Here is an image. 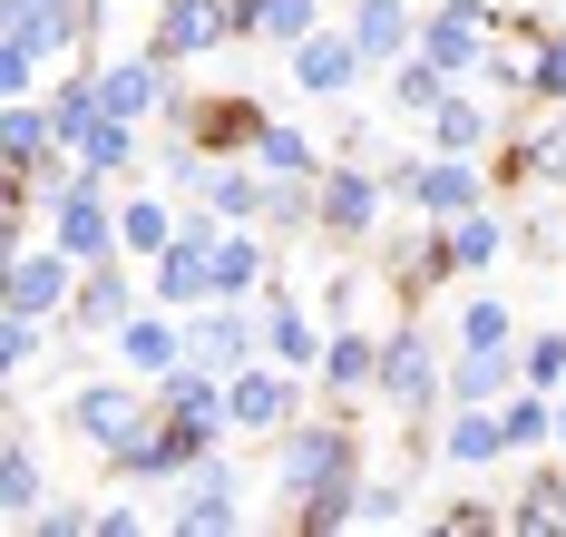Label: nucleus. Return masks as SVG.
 I'll return each mask as SVG.
<instances>
[{
	"instance_id": "nucleus-1",
	"label": "nucleus",
	"mask_w": 566,
	"mask_h": 537,
	"mask_svg": "<svg viewBox=\"0 0 566 537\" xmlns=\"http://www.w3.org/2000/svg\"><path fill=\"white\" fill-rule=\"evenodd\" d=\"M361 478H371V450H361L352 411L293 420V430L274 440V498L293 508V518H283L293 537H342V528H361Z\"/></svg>"
},
{
	"instance_id": "nucleus-2",
	"label": "nucleus",
	"mask_w": 566,
	"mask_h": 537,
	"mask_svg": "<svg viewBox=\"0 0 566 537\" xmlns=\"http://www.w3.org/2000/svg\"><path fill=\"white\" fill-rule=\"evenodd\" d=\"M157 411H167V401H157V381H137V371H98V381H69V391H59V430L88 440L98 460L127 450Z\"/></svg>"
},
{
	"instance_id": "nucleus-3",
	"label": "nucleus",
	"mask_w": 566,
	"mask_h": 537,
	"mask_svg": "<svg viewBox=\"0 0 566 537\" xmlns=\"http://www.w3.org/2000/svg\"><path fill=\"white\" fill-rule=\"evenodd\" d=\"M381 411H391L400 430H430V420L450 411V361H440V343H430L410 313L381 333Z\"/></svg>"
},
{
	"instance_id": "nucleus-4",
	"label": "nucleus",
	"mask_w": 566,
	"mask_h": 537,
	"mask_svg": "<svg viewBox=\"0 0 566 537\" xmlns=\"http://www.w3.org/2000/svg\"><path fill=\"white\" fill-rule=\"evenodd\" d=\"M206 450H226V430H216V420H176V411H157L137 440H127V450H108V478H117V488H147V498H157V488H176V478L196 470Z\"/></svg>"
},
{
	"instance_id": "nucleus-5",
	"label": "nucleus",
	"mask_w": 566,
	"mask_h": 537,
	"mask_svg": "<svg viewBox=\"0 0 566 537\" xmlns=\"http://www.w3.org/2000/svg\"><path fill=\"white\" fill-rule=\"evenodd\" d=\"M303 391H313L303 371H283V361H244V371H226V430L274 450L283 430L303 420Z\"/></svg>"
},
{
	"instance_id": "nucleus-6",
	"label": "nucleus",
	"mask_w": 566,
	"mask_h": 537,
	"mask_svg": "<svg viewBox=\"0 0 566 537\" xmlns=\"http://www.w3.org/2000/svg\"><path fill=\"white\" fill-rule=\"evenodd\" d=\"M391 206H400V196H391L381 167H352V157L323 167V244H381Z\"/></svg>"
},
{
	"instance_id": "nucleus-7",
	"label": "nucleus",
	"mask_w": 566,
	"mask_h": 537,
	"mask_svg": "<svg viewBox=\"0 0 566 537\" xmlns=\"http://www.w3.org/2000/svg\"><path fill=\"white\" fill-rule=\"evenodd\" d=\"M186 361H206V371H244V361H264V303L254 294H216L186 313Z\"/></svg>"
},
{
	"instance_id": "nucleus-8",
	"label": "nucleus",
	"mask_w": 566,
	"mask_h": 537,
	"mask_svg": "<svg viewBox=\"0 0 566 537\" xmlns=\"http://www.w3.org/2000/svg\"><path fill=\"white\" fill-rule=\"evenodd\" d=\"M98 88H108V108H117V118H147V127L186 108V69L157 60L147 40H137V50H108V60H98Z\"/></svg>"
},
{
	"instance_id": "nucleus-9",
	"label": "nucleus",
	"mask_w": 566,
	"mask_h": 537,
	"mask_svg": "<svg viewBox=\"0 0 566 537\" xmlns=\"http://www.w3.org/2000/svg\"><path fill=\"white\" fill-rule=\"evenodd\" d=\"M499 50V0H430L420 10V60H440L450 78H479Z\"/></svg>"
},
{
	"instance_id": "nucleus-10",
	"label": "nucleus",
	"mask_w": 566,
	"mask_h": 537,
	"mask_svg": "<svg viewBox=\"0 0 566 537\" xmlns=\"http://www.w3.org/2000/svg\"><path fill=\"white\" fill-rule=\"evenodd\" d=\"M167 528H176V537H234V528H244V478H234V460H226V450H206L196 470L176 478Z\"/></svg>"
},
{
	"instance_id": "nucleus-11",
	"label": "nucleus",
	"mask_w": 566,
	"mask_h": 537,
	"mask_svg": "<svg viewBox=\"0 0 566 537\" xmlns=\"http://www.w3.org/2000/svg\"><path fill=\"white\" fill-rule=\"evenodd\" d=\"M157 127H196V137H206V157H254V147H264V127H274V108H264L254 88H216V98H196V88H186V108L157 118Z\"/></svg>"
},
{
	"instance_id": "nucleus-12",
	"label": "nucleus",
	"mask_w": 566,
	"mask_h": 537,
	"mask_svg": "<svg viewBox=\"0 0 566 537\" xmlns=\"http://www.w3.org/2000/svg\"><path fill=\"white\" fill-rule=\"evenodd\" d=\"M78 254H59V244H20L10 254V274H0V303L10 313H50V323H69V303H78Z\"/></svg>"
},
{
	"instance_id": "nucleus-13",
	"label": "nucleus",
	"mask_w": 566,
	"mask_h": 537,
	"mask_svg": "<svg viewBox=\"0 0 566 537\" xmlns=\"http://www.w3.org/2000/svg\"><path fill=\"white\" fill-rule=\"evenodd\" d=\"M147 50L176 60V69H196L206 50H234L226 0H147Z\"/></svg>"
},
{
	"instance_id": "nucleus-14",
	"label": "nucleus",
	"mask_w": 566,
	"mask_h": 537,
	"mask_svg": "<svg viewBox=\"0 0 566 537\" xmlns=\"http://www.w3.org/2000/svg\"><path fill=\"white\" fill-rule=\"evenodd\" d=\"M313 391H323L333 411H361V401H381V333H371V323H333Z\"/></svg>"
},
{
	"instance_id": "nucleus-15",
	"label": "nucleus",
	"mask_w": 566,
	"mask_h": 537,
	"mask_svg": "<svg viewBox=\"0 0 566 537\" xmlns=\"http://www.w3.org/2000/svg\"><path fill=\"white\" fill-rule=\"evenodd\" d=\"M499 186H489V157H420V186H410V206H420V225H459V215H479Z\"/></svg>"
},
{
	"instance_id": "nucleus-16",
	"label": "nucleus",
	"mask_w": 566,
	"mask_h": 537,
	"mask_svg": "<svg viewBox=\"0 0 566 537\" xmlns=\"http://www.w3.org/2000/svg\"><path fill=\"white\" fill-rule=\"evenodd\" d=\"M108 361H117V371H137V381H167L176 361H186V313H167V303H137V313L108 333Z\"/></svg>"
},
{
	"instance_id": "nucleus-17",
	"label": "nucleus",
	"mask_w": 566,
	"mask_h": 537,
	"mask_svg": "<svg viewBox=\"0 0 566 537\" xmlns=\"http://www.w3.org/2000/svg\"><path fill=\"white\" fill-rule=\"evenodd\" d=\"M264 361H283V371H303V381H313V371H323V343H333V323H313V313H303V294H293V284H264Z\"/></svg>"
},
{
	"instance_id": "nucleus-18",
	"label": "nucleus",
	"mask_w": 566,
	"mask_h": 537,
	"mask_svg": "<svg viewBox=\"0 0 566 537\" xmlns=\"http://www.w3.org/2000/svg\"><path fill=\"white\" fill-rule=\"evenodd\" d=\"M127 313H137V264H127V254H108V264H88V274H78V303H69V343H108Z\"/></svg>"
},
{
	"instance_id": "nucleus-19",
	"label": "nucleus",
	"mask_w": 566,
	"mask_h": 537,
	"mask_svg": "<svg viewBox=\"0 0 566 537\" xmlns=\"http://www.w3.org/2000/svg\"><path fill=\"white\" fill-rule=\"evenodd\" d=\"M283 69H293V88H303V98H352V88L371 78V60H361V40H352V30H313L303 50H283Z\"/></svg>"
},
{
	"instance_id": "nucleus-20",
	"label": "nucleus",
	"mask_w": 566,
	"mask_h": 537,
	"mask_svg": "<svg viewBox=\"0 0 566 537\" xmlns=\"http://www.w3.org/2000/svg\"><path fill=\"white\" fill-rule=\"evenodd\" d=\"M420 127H430V147H440V157H489V147L509 137V108H489V98L459 78V88H450V98H440Z\"/></svg>"
},
{
	"instance_id": "nucleus-21",
	"label": "nucleus",
	"mask_w": 566,
	"mask_h": 537,
	"mask_svg": "<svg viewBox=\"0 0 566 537\" xmlns=\"http://www.w3.org/2000/svg\"><path fill=\"white\" fill-rule=\"evenodd\" d=\"M381 274H391L400 313H420L440 284H459L450 274V235H440V225H430V235H381Z\"/></svg>"
},
{
	"instance_id": "nucleus-22",
	"label": "nucleus",
	"mask_w": 566,
	"mask_h": 537,
	"mask_svg": "<svg viewBox=\"0 0 566 537\" xmlns=\"http://www.w3.org/2000/svg\"><path fill=\"white\" fill-rule=\"evenodd\" d=\"M420 10H430V0H352L342 30L361 40V60H371V69H391V60L420 50Z\"/></svg>"
},
{
	"instance_id": "nucleus-23",
	"label": "nucleus",
	"mask_w": 566,
	"mask_h": 537,
	"mask_svg": "<svg viewBox=\"0 0 566 537\" xmlns=\"http://www.w3.org/2000/svg\"><path fill=\"white\" fill-rule=\"evenodd\" d=\"M440 460H450V470H499V460H517L509 420L489 411V401H450V411H440Z\"/></svg>"
},
{
	"instance_id": "nucleus-24",
	"label": "nucleus",
	"mask_w": 566,
	"mask_h": 537,
	"mask_svg": "<svg viewBox=\"0 0 566 537\" xmlns=\"http://www.w3.org/2000/svg\"><path fill=\"white\" fill-rule=\"evenodd\" d=\"M176 225H186V196H167V186L117 196V244H127V264H157V254L176 244Z\"/></svg>"
},
{
	"instance_id": "nucleus-25",
	"label": "nucleus",
	"mask_w": 566,
	"mask_h": 537,
	"mask_svg": "<svg viewBox=\"0 0 566 537\" xmlns=\"http://www.w3.org/2000/svg\"><path fill=\"white\" fill-rule=\"evenodd\" d=\"M40 508H50V460H40L30 430H10L0 440V528H30Z\"/></svg>"
},
{
	"instance_id": "nucleus-26",
	"label": "nucleus",
	"mask_w": 566,
	"mask_h": 537,
	"mask_svg": "<svg viewBox=\"0 0 566 537\" xmlns=\"http://www.w3.org/2000/svg\"><path fill=\"white\" fill-rule=\"evenodd\" d=\"M450 235V274H499V254H517V215H499V196L479 206V215H459V225H440Z\"/></svg>"
},
{
	"instance_id": "nucleus-27",
	"label": "nucleus",
	"mask_w": 566,
	"mask_h": 537,
	"mask_svg": "<svg viewBox=\"0 0 566 537\" xmlns=\"http://www.w3.org/2000/svg\"><path fill=\"white\" fill-rule=\"evenodd\" d=\"M147 137H157L147 118H117V108H108V118L78 137V167H98L108 186H117V177H147Z\"/></svg>"
},
{
	"instance_id": "nucleus-28",
	"label": "nucleus",
	"mask_w": 566,
	"mask_h": 537,
	"mask_svg": "<svg viewBox=\"0 0 566 537\" xmlns=\"http://www.w3.org/2000/svg\"><path fill=\"white\" fill-rule=\"evenodd\" d=\"M147 177L167 186V196H196V186L216 177V157H206L196 127H157V137H147Z\"/></svg>"
},
{
	"instance_id": "nucleus-29",
	"label": "nucleus",
	"mask_w": 566,
	"mask_h": 537,
	"mask_svg": "<svg viewBox=\"0 0 566 537\" xmlns=\"http://www.w3.org/2000/svg\"><path fill=\"white\" fill-rule=\"evenodd\" d=\"M264 186H274V177H264L254 157H216V177L196 186V196H206L226 225H264Z\"/></svg>"
},
{
	"instance_id": "nucleus-30",
	"label": "nucleus",
	"mask_w": 566,
	"mask_h": 537,
	"mask_svg": "<svg viewBox=\"0 0 566 537\" xmlns=\"http://www.w3.org/2000/svg\"><path fill=\"white\" fill-rule=\"evenodd\" d=\"M59 333H69V323H50V313H10V303H0V381L20 391V381H30L40 361H50V343H59Z\"/></svg>"
},
{
	"instance_id": "nucleus-31",
	"label": "nucleus",
	"mask_w": 566,
	"mask_h": 537,
	"mask_svg": "<svg viewBox=\"0 0 566 537\" xmlns=\"http://www.w3.org/2000/svg\"><path fill=\"white\" fill-rule=\"evenodd\" d=\"M517 391V352H469V343H450V401H509Z\"/></svg>"
},
{
	"instance_id": "nucleus-32",
	"label": "nucleus",
	"mask_w": 566,
	"mask_h": 537,
	"mask_svg": "<svg viewBox=\"0 0 566 537\" xmlns=\"http://www.w3.org/2000/svg\"><path fill=\"white\" fill-rule=\"evenodd\" d=\"M509 528L517 537H566V470H547V460L527 470V488L509 498Z\"/></svg>"
},
{
	"instance_id": "nucleus-33",
	"label": "nucleus",
	"mask_w": 566,
	"mask_h": 537,
	"mask_svg": "<svg viewBox=\"0 0 566 537\" xmlns=\"http://www.w3.org/2000/svg\"><path fill=\"white\" fill-rule=\"evenodd\" d=\"M450 343H469V352H517L527 333H517L509 294H489V284H479V294H459V333H450Z\"/></svg>"
},
{
	"instance_id": "nucleus-34",
	"label": "nucleus",
	"mask_w": 566,
	"mask_h": 537,
	"mask_svg": "<svg viewBox=\"0 0 566 537\" xmlns=\"http://www.w3.org/2000/svg\"><path fill=\"white\" fill-rule=\"evenodd\" d=\"M157 401H167L176 420H216V430H226V371H206V361H176L167 381H157ZM234 440V430H226Z\"/></svg>"
},
{
	"instance_id": "nucleus-35",
	"label": "nucleus",
	"mask_w": 566,
	"mask_h": 537,
	"mask_svg": "<svg viewBox=\"0 0 566 537\" xmlns=\"http://www.w3.org/2000/svg\"><path fill=\"white\" fill-rule=\"evenodd\" d=\"M450 88H459V78H450V69H440V60H420V50H410V60H391V69H381V98H391L400 118H430V108H440Z\"/></svg>"
},
{
	"instance_id": "nucleus-36",
	"label": "nucleus",
	"mask_w": 566,
	"mask_h": 537,
	"mask_svg": "<svg viewBox=\"0 0 566 537\" xmlns=\"http://www.w3.org/2000/svg\"><path fill=\"white\" fill-rule=\"evenodd\" d=\"M499 420H509V450H517V460L557 450V391H527V381H517L509 401H499Z\"/></svg>"
},
{
	"instance_id": "nucleus-37",
	"label": "nucleus",
	"mask_w": 566,
	"mask_h": 537,
	"mask_svg": "<svg viewBox=\"0 0 566 537\" xmlns=\"http://www.w3.org/2000/svg\"><path fill=\"white\" fill-rule=\"evenodd\" d=\"M254 167H264V177H323V167H333V147H323V137H313V127H264V147H254Z\"/></svg>"
},
{
	"instance_id": "nucleus-38",
	"label": "nucleus",
	"mask_w": 566,
	"mask_h": 537,
	"mask_svg": "<svg viewBox=\"0 0 566 537\" xmlns=\"http://www.w3.org/2000/svg\"><path fill=\"white\" fill-rule=\"evenodd\" d=\"M517 381H527V391H566V323H537V333L517 343Z\"/></svg>"
},
{
	"instance_id": "nucleus-39",
	"label": "nucleus",
	"mask_w": 566,
	"mask_h": 537,
	"mask_svg": "<svg viewBox=\"0 0 566 537\" xmlns=\"http://www.w3.org/2000/svg\"><path fill=\"white\" fill-rule=\"evenodd\" d=\"M361 528H410V470L361 478Z\"/></svg>"
},
{
	"instance_id": "nucleus-40",
	"label": "nucleus",
	"mask_w": 566,
	"mask_h": 537,
	"mask_svg": "<svg viewBox=\"0 0 566 537\" xmlns=\"http://www.w3.org/2000/svg\"><path fill=\"white\" fill-rule=\"evenodd\" d=\"M527 108H566V30L537 40V69H527Z\"/></svg>"
},
{
	"instance_id": "nucleus-41",
	"label": "nucleus",
	"mask_w": 566,
	"mask_h": 537,
	"mask_svg": "<svg viewBox=\"0 0 566 537\" xmlns=\"http://www.w3.org/2000/svg\"><path fill=\"white\" fill-rule=\"evenodd\" d=\"M313 30H323V0H274L264 10V50H303Z\"/></svg>"
},
{
	"instance_id": "nucleus-42",
	"label": "nucleus",
	"mask_w": 566,
	"mask_h": 537,
	"mask_svg": "<svg viewBox=\"0 0 566 537\" xmlns=\"http://www.w3.org/2000/svg\"><path fill=\"white\" fill-rule=\"evenodd\" d=\"M430 528H440V537H489V528H509V508H489V498H469V488H459Z\"/></svg>"
},
{
	"instance_id": "nucleus-43",
	"label": "nucleus",
	"mask_w": 566,
	"mask_h": 537,
	"mask_svg": "<svg viewBox=\"0 0 566 537\" xmlns=\"http://www.w3.org/2000/svg\"><path fill=\"white\" fill-rule=\"evenodd\" d=\"M361 303H371V274H361V264L323 274V323H361Z\"/></svg>"
},
{
	"instance_id": "nucleus-44",
	"label": "nucleus",
	"mask_w": 566,
	"mask_h": 537,
	"mask_svg": "<svg viewBox=\"0 0 566 537\" xmlns=\"http://www.w3.org/2000/svg\"><path fill=\"white\" fill-rule=\"evenodd\" d=\"M333 157H352V167H391V147H381V118H342V127H333Z\"/></svg>"
},
{
	"instance_id": "nucleus-45",
	"label": "nucleus",
	"mask_w": 566,
	"mask_h": 537,
	"mask_svg": "<svg viewBox=\"0 0 566 537\" xmlns=\"http://www.w3.org/2000/svg\"><path fill=\"white\" fill-rule=\"evenodd\" d=\"M517 254H527V264H557L566 254V215H517Z\"/></svg>"
},
{
	"instance_id": "nucleus-46",
	"label": "nucleus",
	"mask_w": 566,
	"mask_h": 537,
	"mask_svg": "<svg viewBox=\"0 0 566 537\" xmlns=\"http://www.w3.org/2000/svg\"><path fill=\"white\" fill-rule=\"evenodd\" d=\"M30 528H40V537H98V508H88V498H50Z\"/></svg>"
},
{
	"instance_id": "nucleus-47",
	"label": "nucleus",
	"mask_w": 566,
	"mask_h": 537,
	"mask_svg": "<svg viewBox=\"0 0 566 537\" xmlns=\"http://www.w3.org/2000/svg\"><path fill=\"white\" fill-rule=\"evenodd\" d=\"M137 498H147V488H127V498H108V508H98V537H147V528H167V518H147Z\"/></svg>"
},
{
	"instance_id": "nucleus-48",
	"label": "nucleus",
	"mask_w": 566,
	"mask_h": 537,
	"mask_svg": "<svg viewBox=\"0 0 566 537\" xmlns=\"http://www.w3.org/2000/svg\"><path fill=\"white\" fill-rule=\"evenodd\" d=\"M264 10H274V0H226V20H234V40H264Z\"/></svg>"
},
{
	"instance_id": "nucleus-49",
	"label": "nucleus",
	"mask_w": 566,
	"mask_h": 537,
	"mask_svg": "<svg viewBox=\"0 0 566 537\" xmlns=\"http://www.w3.org/2000/svg\"><path fill=\"white\" fill-rule=\"evenodd\" d=\"M557 460H566V391H557Z\"/></svg>"
}]
</instances>
